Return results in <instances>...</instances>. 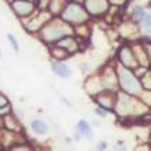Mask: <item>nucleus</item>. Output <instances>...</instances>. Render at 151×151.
<instances>
[{"label":"nucleus","mask_w":151,"mask_h":151,"mask_svg":"<svg viewBox=\"0 0 151 151\" xmlns=\"http://www.w3.org/2000/svg\"><path fill=\"white\" fill-rule=\"evenodd\" d=\"M52 69H54V72H55L58 76H60V77H69V76H70V70H69L65 65L56 63L52 66Z\"/></svg>","instance_id":"obj_1"},{"label":"nucleus","mask_w":151,"mask_h":151,"mask_svg":"<svg viewBox=\"0 0 151 151\" xmlns=\"http://www.w3.org/2000/svg\"><path fill=\"white\" fill-rule=\"evenodd\" d=\"M32 128L36 133H45L47 132V125L43 121H33Z\"/></svg>","instance_id":"obj_2"},{"label":"nucleus","mask_w":151,"mask_h":151,"mask_svg":"<svg viewBox=\"0 0 151 151\" xmlns=\"http://www.w3.org/2000/svg\"><path fill=\"white\" fill-rule=\"evenodd\" d=\"M78 129L83 133H85V135H91V128H89V125H88V122L87 121H80L78 122Z\"/></svg>","instance_id":"obj_3"},{"label":"nucleus","mask_w":151,"mask_h":151,"mask_svg":"<svg viewBox=\"0 0 151 151\" xmlns=\"http://www.w3.org/2000/svg\"><path fill=\"white\" fill-rule=\"evenodd\" d=\"M135 14H136V15H135L136 19L139 21V22H143L144 18H146V15H147V14L143 11V8H136V10H135Z\"/></svg>","instance_id":"obj_4"},{"label":"nucleus","mask_w":151,"mask_h":151,"mask_svg":"<svg viewBox=\"0 0 151 151\" xmlns=\"http://www.w3.org/2000/svg\"><path fill=\"white\" fill-rule=\"evenodd\" d=\"M8 39L11 40V43H12V45H14V48H15V50H18V45H17V43L14 41V37H12V36H8Z\"/></svg>","instance_id":"obj_5"}]
</instances>
